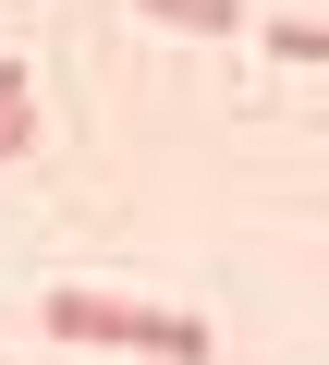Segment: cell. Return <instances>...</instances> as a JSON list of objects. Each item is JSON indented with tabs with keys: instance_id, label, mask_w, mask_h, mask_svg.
<instances>
[{
	"instance_id": "6da1fadb",
	"label": "cell",
	"mask_w": 329,
	"mask_h": 365,
	"mask_svg": "<svg viewBox=\"0 0 329 365\" xmlns=\"http://www.w3.org/2000/svg\"><path fill=\"white\" fill-rule=\"evenodd\" d=\"M37 317H49V341H122V353H158V365H208L196 317H158V304H122V292H49Z\"/></svg>"
},
{
	"instance_id": "277c9868",
	"label": "cell",
	"mask_w": 329,
	"mask_h": 365,
	"mask_svg": "<svg viewBox=\"0 0 329 365\" xmlns=\"http://www.w3.org/2000/svg\"><path fill=\"white\" fill-rule=\"evenodd\" d=\"M25 98H37V73H25V61H0V110H25Z\"/></svg>"
},
{
	"instance_id": "3957f363",
	"label": "cell",
	"mask_w": 329,
	"mask_h": 365,
	"mask_svg": "<svg viewBox=\"0 0 329 365\" xmlns=\"http://www.w3.org/2000/svg\"><path fill=\"white\" fill-rule=\"evenodd\" d=\"M13 158H37V98H25V110H0V170H13Z\"/></svg>"
},
{
	"instance_id": "7a4b0ae2",
	"label": "cell",
	"mask_w": 329,
	"mask_h": 365,
	"mask_svg": "<svg viewBox=\"0 0 329 365\" xmlns=\"http://www.w3.org/2000/svg\"><path fill=\"white\" fill-rule=\"evenodd\" d=\"M134 13L183 25V37H244V0H134Z\"/></svg>"
}]
</instances>
